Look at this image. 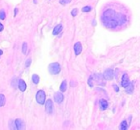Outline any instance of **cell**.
<instances>
[{"label": "cell", "instance_id": "6da1fadb", "mask_svg": "<svg viewBox=\"0 0 140 130\" xmlns=\"http://www.w3.org/2000/svg\"><path fill=\"white\" fill-rule=\"evenodd\" d=\"M102 21L106 27L114 29L119 25L125 24L126 21H127V18H126V16H124V14L119 13L114 10L108 9L104 12L102 16Z\"/></svg>", "mask_w": 140, "mask_h": 130}, {"label": "cell", "instance_id": "7a4b0ae2", "mask_svg": "<svg viewBox=\"0 0 140 130\" xmlns=\"http://www.w3.org/2000/svg\"><path fill=\"white\" fill-rule=\"evenodd\" d=\"M36 98H37V102L39 104H44L46 102V95L45 92L43 90H39L37 91V95H36Z\"/></svg>", "mask_w": 140, "mask_h": 130}, {"label": "cell", "instance_id": "3957f363", "mask_svg": "<svg viewBox=\"0 0 140 130\" xmlns=\"http://www.w3.org/2000/svg\"><path fill=\"white\" fill-rule=\"evenodd\" d=\"M48 69H49L50 74H52V75H57V74H59L60 72H61V66H60V64L58 62L51 63L49 65Z\"/></svg>", "mask_w": 140, "mask_h": 130}, {"label": "cell", "instance_id": "277c9868", "mask_svg": "<svg viewBox=\"0 0 140 130\" xmlns=\"http://www.w3.org/2000/svg\"><path fill=\"white\" fill-rule=\"evenodd\" d=\"M113 75H114L113 70L108 69V70H107L105 73H104L103 77H104V79H105L106 80H111V79H113Z\"/></svg>", "mask_w": 140, "mask_h": 130}, {"label": "cell", "instance_id": "5b68a950", "mask_svg": "<svg viewBox=\"0 0 140 130\" xmlns=\"http://www.w3.org/2000/svg\"><path fill=\"white\" fill-rule=\"evenodd\" d=\"M130 84V79H129V76L127 74H124L123 77H122V80H121V85L122 87H127V86Z\"/></svg>", "mask_w": 140, "mask_h": 130}, {"label": "cell", "instance_id": "8992f818", "mask_svg": "<svg viewBox=\"0 0 140 130\" xmlns=\"http://www.w3.org/2000/svg\"><path fill=\"white\" fill-rule=\"evenodd\" d=\"M45 110L48 114H51L53 111V102L51 99H47L45 102Z\"/></svg>", "mask_w": 140, "mask_h": 130}, {"label": "cell", "instance_id": "52a82bcc", "mask_svg": "<svg viewBox=\"0 0 140 130\" xmlns=\"http://www.w3.org/2000/svg\"><path fill=\"white\" fill-rule=\"evenodd\" d=\"M54 98H55V102L57 103H62L63 98H64V97H63V95L61 92H57L54 95Z\"/></svg>", "mask_w": 140, "mask_h": 130}, {"label": "cell", "instance_id": "ba28073f", "mask_svg": "<svg viewBox=\"0 0 140 130\" xmlns=\"http://www.w3.org/2000/svg\"><path fill=\"white\" fill-rule=\"evenodd\" d=\"M15 124H16V129H18V130H22L25 128V124L23 122L22 120L20 119H17L15 121Z\"/></svg>", "mask_w": 140, "mask_h": 130}, {"label": "cell", "instance_id": "9c48e42d", "mask_svg": "<svg viewBox=\"0 0 140 130\" xmlns=\"http://www.w3.org/2000/svg\"><path fill=\"white\" fill-rule=\"evenodd\" d=\"M82 44H81V42H77L75 43V45H74V51H75V54L78 55L82 53Z\"/></svg>", "mask_w": 140, "mask_h": 130}, {"label": "cell", "instance_id": "30bf717a", "mask_svg": "<svg viewBox=\"0 0 140 130\" xmlns=\"http://www.w3.org/2000/svg\"><path fill=\"white\" fill-rule=\"evenodd\" d=\"M62 24H58L57 26H56V27L54 28V30H53V35H59V34L62 32Z\"/></svg>", "mask_w": 140, "mask_h": 130}, {"label": "cell", "instance_id": "8fae6325", "mask_svg": "<svg viewBox=\"0 0 140 130\" xmlns=\"http://www.w3.org/2000/svg\"><path fill=\"white\" fill-rule=\"evenodd\" d=\"M18 87H19L21 92H24L26 90V83H25V81L23 79H19L18 80Z\"/></svg>", "mask_w": 140, "mask_h": 130}, {"label": "cell", "instance_id": "7c38bea8", "mask_svg": "<svg viewBox=\"0 0 140 130\" xmlns=\"http://www.w3.org/2000/svg\"><path fill=\"white\" fill-rule=\"evenodd\" d=\"M107 105H108V103H107V102L106 99H101L100 100V107H101L102 110H106L107 108Z\"/></svg>", "mask_w": 140, "mask_h": 130}, {"label": "cell", "instance_id": "4fadbf2b", "mask_svg": "<svg viewBox=\"0 0 140 130\" xmlns=\"http://www.w3.org/2000/svg\"><path fill=\"white\" fill-rule=\"evenodd\" d=\"M125 89H126V92H127L128 94H132L133 92V85H132V83H130L127 87H125Z\"/></svg>", "mask_w": 140, "mask_h": 130}, {"label": "cell", "instance_id": "5bb4252c", "mask_svg": "<svg viewBox=\"0 0 140 130\" xmlns=\"http://www.w3.org/2000/svg\"><path fill=\"white\" fill-rule=\"evenodd\" d=\"M67 82H66V80H63L62 82V84H61V87H60V90L62 91V92H65L66 91V88H67Z\"/></svg>", "mask_w": 140, "mask_h": 130}, {"label": "cell", "instance_id": "9a60e30c", "mask_svg": "<svg viewBox=\"0 0 140 130\" xmlns=\"http://www.w3.org/2000/svg\"><path fill=\"white\" fill-rule=\"evenodd\" d=\"M6 102V98L3 94H0V107H2Z\"/></svg>", "mask_w": 140, "mask_h": 130}, {"label": "cell", "instance_id": "2e32d148", "mask_svg": "<svg viewBox=\"0 0 140 130\" xmlns=\"http://www.w3.org/2000/svg\"><path fill=\"white\" fill-rule=\"evenodd\" d=\"M32 80H33V82H34L35 84H38V82H39V77H38L37 75L34 74V75L32 76Z\"/></svg>", "mask_w": 140, "mask_h": 130}, {"label": "cell", "instance_id": "e0dca14e", "mask_svg": "<svg viewBox=\"0 0 140 130\" xmlns=\"http://www.w3.org/2000/svg\"><path fill=\"white\" fill-rule=\"evenodd\" d=\"M120 129L121 130H127L128 129V123L126 121H123L121 122V126H120Z\"/></svg>", "mask_w": 140, "mask_h": 130}, {"label": "cell", "instance_id": "ac0fdd59", "mask_svg": "<svg viewBox=\"0 0 140 130\" xmlns=\"http://www.w3.org/2000/svg\"><path fill=\"white\" fill-rule=\"evenodd\" d=\"M5 17H6V14H5V11L4 10H1L0 11V19H5Z\"/></svg>", "mask_w": 140, "mask_h": 130}, {"label": "cell", "instance_id": "d6986e66", "mask_svg": "<svg viewBox=\"0 0 140 130\" xmlns=\"http://www.w3.org/2000/svg\"><path fill=\"white\" fill-rule=\"evenodd\" d=\"M26 52H27V43L24 42L23 45H22V53L23 54H26Z\"/></svg>", "mask_w": 140, "mask_h": 130}, {"label": "cell", "instance_id": "ffe728a7", "mask_svg": "<svg viewBox=\"0 0 140 130\" xmlns=\"http://www.w3.org/2000/svg\"><path fill=\"white\" fill-rule=\"evenodd\" d=\"M90 11H91V7H89V6H86V7H83L82 8V12H88Z\"/></svg>", "mask_w": 140, "mask_h": 130}, {"label": "cell", "instance_id": "44dd1931", "mask_svg": "<svg viewBox=\"0 0 140 130\" xmlns=\"http://www.w3.org/2000/svg\"><path fill=\"white\" fill-rule=\"evenodd\" d=\"M70 2H71V0H60V3L62 5H66V4L70 3Z\"/></svg>", "mask_w": 140, "mask_h": 130}, {"label": "cell", "instance_id": "7402d4cb", "mask_svg": "<svg viewBox=\"0 0 140 130\" xmlns=\"http://www.w3.org/2000/svg\"><path fill=\"white\" fill-rule=\"evenodd\" d=\"M77 13H78V9H73L72 12H71L72 16H77Z\"/></svg>", "mask_w": 140, "mask_h": 130}, {"label": "cell", "instance_id": "603a6c76", "mask_svg": "<svg viewBox=\"0 0 140 130\" xmlns=\"http://www.w3.org/2000/svg\"><path fill=\"white\" fill-rule=\"evenodd\" d=\"M30 63H31V59H28L27 61H26V67H29Z\"/></svg>", "mask_w": 140, "mask_h": 130}, {"label": "cell", "instance_id": "cb8c5ba5", "mask_svg": "<svg viewBox=\"0 0 140 130\" xmlns=\"http://www.w3.org/2000/svg\"><path fill=\"white\" fill-rule=\"evenodd\" d=\"M3 29H4V26H3V24L1 22H0V32L3 31Z\"/></svg>", "mask_w": 140, "mask_h": 130}, {"label": "cell", "instance_id": "d4e9b609", "mask_svg": "<svg viewBox=\"0 0 140 130\" xmlns=\"http://www.w3.org/2000/svg\"><path fill=\"white\" fill-rule=\"evenodd\" d=\"M113 88H114V90H115L116 92L119 91V88H118V86H117V85H113Z\"/></svg>", "mask_w": 140, "mask_h": 130}, {"label": "cell", "instance_id": "484cf974", "mask_svg": "<svg viewBox=\"0 0 140 130\" xmlns=\"http://www.w3.org/2000/svg\"><path fill=\"white\" fill-rule=\"evenodd\" d=\"M17 12H18V10H17V9H16V10H15V16H16Z\"/></svg>", "mask_w": 140, "mask_h": 130}, {"label": "cell", "instance_id": "4316f807", "mask_svg": "<svg viewBox=\"0 0 140 130\" xmlns=\"http://www.w3.org/2000/svg\"><path fill=\"white\" fill-rule=\"evenodd\" d=\"M2 54H3V52H2V51H1V50H0V55H2Z\"/></svg>", "mask_w": 140, "mask_h": 130}]
</instances>
